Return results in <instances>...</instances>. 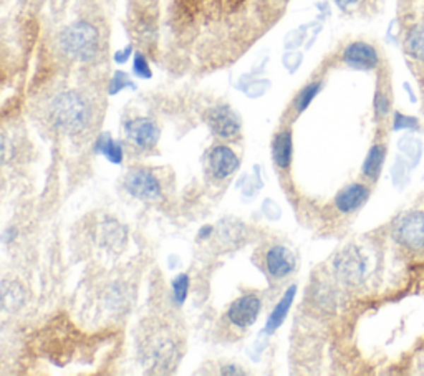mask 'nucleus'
Listing matches in <instances>:
<instances>
[{"instance_id": "obj_1", "label": "nucleus", "mask_w": 424, "mask_h": 376, "mask_svg": "<svg viewBox=\"0 0 424 376\" xmlns=\"http://www.w3.org/2000/svg\"><path fill=\"white\" fill-rule=\"evenodd\" d=\"M394 250L408 264H424V194L389 223Z\"/></svg>"}, {"instance_id": "obj_2", "label": "nucleus", "mask_w": 424, "mask_h": 376, "mask_svg": "<svg viewBox=\"0 0 424 376\" xmlns=\"http://www.w3.org/2000/svg\"><path fill=\"white\" fill-rule=\"evenodd\" d=\"M50 119L59 131L80 133L90 122V106L76 91L60 93L52 101Z\"/></svg>"}, {"instance_id": "obj_3", "label": "nucleus", "mask_w": 424, "mask_h": 376, "mask_svg": "<svg viewBox=\"0 0 424 376\" xmlns=\"http://www.w3.org/2000/svg\"><path fill=\"white\" fill-rule=\"evenodd\" d=\"M60 50L70 59L90 61L100 50L98 30L88 22H76L66 27L59 37Z\"/></svg>"}, {"instance_id": "obj_4", "label": "nucleus", "mask_w": 424, "mask_h": 376, "mask_svg": "<svg viewBox=\"0 0 424 376\" xmlns=\"http://www.w3.org/2000/svg\"><path fill=\"white\" fill-rule=\"evenodd\" d=\"M124 189L128 191V194L136 197V199L144 201L158 199L161 196L159 180L151 171L143 170V168H138V170L128 172L126 177H124Z\"/></svg>"}, {"instance_id": "obj_5", "label": "nucleus", "mask_w": 424, "mask_h": 376, "mask_svg": "<svg viewBox=\"0 0 424 376\" xmlns=\"http://www.w3.org/2000/svg\"><path fill=\"white\" fill-rule=\"evenodd\" d=\"M338 276L348 283H360L368 274V259L361 254L358 247H350L340 254L335 262Z\"/></svg>"}, {"instance_id": "obj_6", "label": "nucleus", "mask_w": 424, "mask_h": 376, "mask_svg": "<svg viewBox=\"0 0 424 376\" xmlns=\"http://www.w3.org/2000/svg\"><path fill=\"white\" fill-rule=\"evenodd\" d=\"M260 308H262V302L254 293H247V295L239 297L237 300L230 303L228 317L230 324L239 327V329H249L257 322Z\"/></svg>"}, {"instance_id": "obj_7", "label": "nucleus", "mask_w": 424, "mask_h": 376, "mask_svg": "<svg viewBox=\"0 0 424 376\" xmlns=\"http://www.w3.org/2000/svg\"><path fill=\"white\" fill-rule=\"evenodd\" d=\"M343 64L355 70H373L379 65V53L368 42H351L343 50Z\"/></svg>"}, {"instance_id": "obj_8", "label": "nucleus", "mask_w": 424, "mask_h": 376, "mask_svg": "<svg viewBox=\"0 0 424 376\" xmlns=\"http://www.w3.org/2000/svg\"><path fill=\"white\" fill-rule=\"evenodd\" d=\"M207 124L216 136L232 139L240 133V119L229 106H216L207 113Z\"/></svg>"}, {"instance_id": "obj_9", "label": "nucleus", "mask_w": 424, "mask_h": 376, "mask_svg": "<svg viewBox=\"0 0 424 376\" xmlns=\"http://www.w3.org/2000/svg\"><path fill=\"white\" fill-rule=\"evenodd\" d=\"M126 136L136 148L149 151L158 144L161 131L153 119L136 118L126 123Z\"/></svg>"}, {"instance_id": "obj_10", "label": "nucleus", "mask_w": 424, "mask_h": 376, "mask_svg": "<svg viewBox=\"0 0 424 376\" xmlns=\"http://www.w3.org/2000/svg\"><path fill=\"white\" fill-rule=\"evenodd\" d=\"M371 189L365 182H353L345 186L335 197V207L341 214H353L360 211L370 199Z\"/></svg>"}, {"instance_id": "obj_11", "label": "nucleus", "mask_w": 424, "mask_h": 376, "mask_svg": "<svg viewBox=\"0 0 424 376\" xmlns=\"http://www.w3.org/2000/svg\"><path fill=\"white\" fill-rule=\"evenodd\" d=\"M239 158L228 146H216L209 153V170L216 180H225L239 170Z\"/></svg>"}, {"instance_id": "obj_12", "label": "nucleus", "mask_w": 424, "mask_h": 376, "mask_svg": "<svg viewBox=\"0 0 424 376\" xmlns=\"http://www.w3.org/2000/svg\"><path fill=\"white\" fill-rule=\"evenodd\" d=\"M265 265H267V272L271 274V277L281 281V278L290 276L295 269V255L283 245H276L267 252Z\"/></svg>"}, {"instance_id": "obj_13", "label": "nucleus", "mask_w": 424, "mask_h": 376, "mask_svg": "<svg viewBox=\"0 0 424 376\" xmlns=\"http://www.w3.org/2000/svg\"><path fill=\"white\" fill-rule=\"evenodd\" d=\"M403 47L414 64L424 66V20L413 23L408 28L404 33Z\"/></svg>"}, {"instance_id": "obj_14", "label": "nucleus", "mask_w": 424, "mask_h": 376, "mask_svg": "<svg viewBox=\"0 0 424 376\" xmlns=\"http://www.w3.org/2000/svg\"><path fill=\"white\" fill-rule=\"evenodd\" d=\"M292 154H293V136L292 131H281L276 134L272 143V158L277 168L281 170H288L292 165Z\"/></svg>"}, {"instance_id": "obj_15", "label": "nucleus", "mask_w": 424, "mask_h": 376, "mask_svg": "<svg viewBox=\"0 0 424 376\" xmlns=\"http://www.w3.org/2000/svg\"><path fill=\"white\" fill-rule=\"evenodd\" d=\"M295 293H297V287L292 286L287 288V292L283 293V297L281 298V302L277 303L276 308H273L271 317H269L267 320V325H265V331L267 334H273L278 327H281L283 322H285V318L288 315V310H290L292 303H293V298H295Z\"/></svg>"}, {"instance_id": "obj_16", "label": "nucleus", "mask_w": 424, "mask_h": 376, "mask_svg": "<svg viewBox=\"0 0 424 376\" xmlns=\"http://www.w3.org/2000/svg\"><path fill=\"white\" fill-rule=\"evenodd\" d=\"M384 156H387V146L383 143H377L370 148L368 156L363 163V176L368 181H377L379 172H382Z\"/></svg>"}, {"instance_id": "obj_17", "label": "nucleus", "mask_w": 424, "mask_h": 376, "mask_svg": "<svg viewBox=\"0 0 424 376\" xmlns=\"http://www.w3.org/2000/svg\"><path fill=\"white\" fill-rule=\"evenodd\" d=\"M95 151L100 153L101 156H105L113 165H122L123 163V148L118 141H114L112 134L103 133L100 134V138L96 139Z\"/></svg>"}, {"instance_id": "obj_18", "label": "nucleus", "mask_w": 424, "mask_h": 376, "mask_svg": "<svg viewBox=\"0 0 424 376\" xmlns=\"http://www.w3.org/2000/svg\"><path fill=\"white\" fill-rule=\"evenodd\" d=\"M373 106H375V117H377V122L379 123L387 122L389 113H391V96H389L388 86H384L383 83H378Z\"/></svg>"}, {"instance_id": "obj_19", "label": "nucleus", "mask_w": 424, "mask_h": 376, "mask_svg": "<svg viewBox=\"0 0 424 376\" xmlns=\"http://www.w3.org/2000/svg\"><path fill=\"white\" fill-rule=\"evenodd\" d=\"M320 83L318 81H315V83H310L307 85L305 88H303L300 93H298L297 100H295V106H297V112L298 113H303L305 110L310 106V103L313 101V98L318 95V91H320Z\"/></svg>"}, {"instance_id": "obj_20", "label": "nucleus", "mask_w": 424, "mask_h": 376, "mask_svg": "<svg viewBox=\"0 0 424 376\" xmlns=\"http://www.w3.org/2000/svg\"><path fill=\"white\" fill-rule=\"evenodd\" d=\"M187 292H189V277L186 274H179L172 281V300L176 305H182L186 302Z\"/></svg>"}, {"instance_id": "obj_21", "label": "nucleus", "mask_w": 424, "mask_h": 376, "mask_svg": "<svg viewBox=\"0 0 424 376\" xmlns=\"http://www.w3.org/2000/svg\"><path fill=\"white\" fill-rule=\"evenodd\" d=\"M133 74L136 76H139V78H151V76H153L146 57L141 55V53H136V55H134Z\"/></svg>"}, {"instance_id": "obj_22", "label": "nucleus", "mask_w": 424, "mask_h": 376, "mask_svg": "<svg viewBox=\"0 0 424 376\" xmlns=\"http://www.w3.org/2000/svg\"><path fill=\"white\" fill-rule=\"evenodd\" d=\"M126 86H129V88H134L133 81H129L126 74H123V71H117V74H114V76H113V80H112V86H110V93H112V95L118 93V91L126 88Z\"/></svg>"}, {"instance_id": "obj_23", "label": "nucleus", "mask_w": 424, "mask_h": 376, "mask_svg": "<svg viewBox=\"0 0 424 376\" xmlns=\"http://www.w3.org/2000/svg\"><path fill=\"white\" fill-rule=\"evenodd\" d=\"M212 233H214V228H212V225H202L199 233H197V239L207 240L212 235Z\"/></svg>"}, {"instance_id": "obj_24", "label": "nucleus", "mask_w": 424, "mask_h": 376, "mask_svg": "<svg viewBox=\"0 0 424 376\" xmlns=\"http://www.w3.org/2000/svg\"><path fill=\"white\" fill-rule=\"evenodd\" d=\"M129 55H131V47L124 48V52H118L117 55H114V60L118 61V64H124L129 59Z\"/></svg>"}, {"instance_id": "obj_25", "label": "nucleus", "mask_w": 424, "mask_h": 376, "mask_svg": "<svg viewBox=\"0 0 424 376\" xmlns=\"http://www.w3.org/2000/svg\"><path fill=\"white\" fill-rule=\"evenodd\" d=\"M224 375H244V370H240V366L235 365H228L223 368Z\"/></svg>"}, {"instance_id": "obj_26", "label": "nucleus", "mask_w": 424, "mask_h": 376, "mask_svg": "<svg viewBox=\"0 0 424 376\" xmlns=\"http://www.w3.org/2000/svg\"><path fill=\"white\" fill-rule=\"evenodd\" d=\"M356 0H336V4H338V6L341 7V8H346L348 6H351V4H355Z\"/></svg>"}]
</instances>
